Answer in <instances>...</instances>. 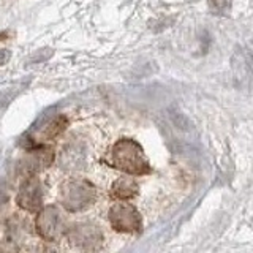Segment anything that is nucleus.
<instances>
[{
    "instance_id": "1",
    "label": "nucleus",
    "mask_w": 253,
    "mask_h": 253,
    "mask_svg": "<svg viewBox=\"0 0 253 253\" xmlns=\"http://www.w3.org/2000/svg\"><path fill=\"white\" fill-rule=\"evenodd\" d=\"M111 165L133 176H142L152 171L141 146L133 139L117 141L111 152Z\"/></svg>"
},
{
    "instance_id": "2",
    "label": "nucleus",
    "mask_w": 253,
    "mask_h": 253,
    "mask_svg": "<svg viewBox=\"0 0 253 253\" xmlns=\"http://www.w3.org/2000/svg\"><path fill=\"white\" fill-rule=\"evenodd\" d=\"M60 201L70 212L85 211L97 201V188L85 179H68L62 184Z\"/></svg>"
},
{
    "instance_id": "3",
    "label": "nucleus",
    "mask_w": 253,
    "mask_h": 253,
    "mask_svg": "<svg viewBox=\"0 0 253 253\" xmlns=\"http://www.w3.org/2000/svg\"><path fill=\"white\" fill-rule=\"evenodd\" d=\"M68 241L75 249L85 253H95L103 247V233L98 226L90 223H81L68 231Z\"/></svg>"
},
{
    "instance_id": "4",
    "label": "nucleus",
    "mask_w": 253,
    "mask_h": 253,
    "mask_svg": "<svg viewBox=\"0 0 253 253\" xmlns=\"http://www.w3.org/2000/svg\"><path fill=\"white\" fill-rule=\"evenodd\" d=\"M37 231L47 242H55L65 234V221L62 213L54 206L42 209L37 217Z\"/></svg>"
},
{
    "instance_id": "5",
    "label": "nucleus",
    "mask_w": 253,
    "mask_h": 253,
    "mask_svg": "<svg viewBox=\"0 0 253 253\" xmlns=\"http://www.w3.org/2000/svg\"><path fill=\"white\" fill-rule=\"evenodd\" d=\"M109 221L119 233H139L141 231V215L134 206L130 203H116L109 209Z\"/></svg>"
},
{
    "instance_id": "6",
    "label": "nucleus",
    "mask_w": 253,
    "mask_h": 253,
    "mask_svg": "<svg viewBox=\"0 0 253 253\" xmlns=\"http://www.w3.org/2000/svg\"><path fill=\"white\" fill-rule=\"evenodd\" d=\"M16 201L24 211L38 212L43 204V190L37 176H29L22 182Z\"/></svg>"
},
{
    "instance_id": "7",
    "label": "nucleus",
    "mask_w": 253,
    "mask_h": 253,
    "mask_svg": "<svg viewBox=\"0 0 253 253\" xmlns=\"http://www.w3.org/2000/svg\"><path fill=\"white\" fill-rule=\"evenodd\" d=\"M54 160V150L47 146H40L35 149L29 150V154L21 160L19 169L22 174L29 176H37V172L46 169L47 166H51Z\"/></svg>"
},
{
    "instance_id": "8",
    "label": "nucleus",
    "mask_w": 253,
    "mask_h": 253,
    "mask_svg": "<svg viewBox=\"0 0 253 253\" xmlns=\"http://www.w3.org/2000/svg\"><path fill=\"white\" fill-rule=\"evenodd\" d=\"M139 187L136 184V180L131 177H119L114 180L113 187H111V195L117 200H131L138 195Z\"/></svg>"
},
{
    "instance_id": "9",
    "label": "nucleus",
    "mask_w": 253,
    "mask_h": 253,
    "mask_svg": "<svg viewBox=\"0 0 253 253\" xmlns=\"http://www.w3.org/2000/svg\"><path fill=\"white\" fill-rule=\"evenodd\" d=\"M67 126H68V119L65 116H55L43 128L40 138H42V141H51L54 138H57L60 133L65 131Z\"/></svg>"
},
{
    "instance_id": "10",
    "label": "nucleus",
    "mask_w": 253,
    "mask_h": 253,
    "mask_svg": "<svg viewBox=\"0 0 253 253\" xmlns=\"http://www.w3.org/2000/svg\"><path fill=\"white\" fill-rule=\"evenodd\" d=\"M22 253H59L54 247H51V244L46 242H30L26 244Z\"/></svg>"
},
{
    "instance_id": "11",
    "label": "nucleus",
    "mask_w": 253,
    "mask_h": 253,
    "mask_svg": "<svg viewBox=\"0 0 253 253\" xmlns=\"http://www.w3.org/2000/svg\"><path fill=\"white\" fill-rule=\"evenodd\" d=\"M209 8L215 13H226L231 8V0H208Z\"/></svg>"
},
{
    "instance_id": "12",
    "label": "nucleus",
    "mask_w": 253,
    "mask_h": 253,
    "mask_svg": "<svg viewBox=\"0 0 253 253\" xmlns=\"http://www.w3.org/2000/svg\"><path fill=\"white\" fill-rule=\"evenodd\" d=\"M8 57H10V52H8V51H3V49H0V63L6 62Z\"/></svg>"
},
{
    "instance_id": "13",
    "label": "nucleus",
    "mask_w": 253,
    "mask_h": 253,
    "mask_svg": "<svg viewBox=\"0 0 253 253\" xmlns=\"http://www.w3.org/2000/svg\"><path fill=\"white\" fill-rule=\"evenodd\" d=\"M6 200H8V196H6V193L3 192L2 188H0V208H2V206L6 203Z\"/></svg>"
},
{
    "instance_id": "14",
    "label": "nucleus",
    "mask_w": 253,
    "mask_h": 253,
    "mask_svg": "<svg viewBox=\"0 0 253 253\" xmlns=\"http://www.w3.org/2000/svg\"><path fill=\"white\" fill-rule=\"evenodd\" d=\"M0 253H10V252H8V250H5L3 247H0Z\"/></svg>"
}]
</instances>
